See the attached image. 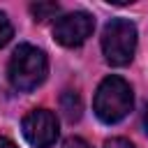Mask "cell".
Returning a JSON list of instances; mask_svg holds the SVG:
<instances>
[{"label":"cell","instance_id":"3957f363","mask_svg":"<svg viewBox=\"0 0 148 148\" xmlns=\"http://www.w3.org/2000/svg\"><path fill=\"white\" fill-rule=\"evenodd\" d=\"M136 25L127 18H111L102 32V51L109 65L123 67L134 58Z\"/></svg>","mask_w":148,"mask_h":148},{"label":"cell","instance_id":"277c9868","mask_svg":"<svg viewBox=\"0 0 148 148\" xmlns=\"http://www.w3.org/2000/svg\"><path fill=\"white\" fill-rule=\"evenodd\" d=\"M95 30V18L86 12H72L65 14L56 21L53 25V37L62 46H81Z\"/></svg>","mask_w":148,"mask_h":148},{"label":"cell","instance_id":"7c38bea8","mask_svg":"<svg viewBox=\"0 0 148 148\" xmlns=\"http://www.w3.org/2000/svg\"><path fill=\"white\" fill-rule=\"evenodd\" d=\"M143 127H146V134H148V106H146V113H143Z\"/></svg>","mask_w":148,"mask_h":148},{"label":"cell","instance_id":"52a82bcc","mask_svg":"<svg viewBox=\"0 0 148 148\" xmlns=\"http://www.w3.org/2000/svg\"><path fill=\"white\" fill-rule=\"evenodd\" d=\"M30 12H32L35 21L44 23V21L53 18V16H56V14L60 12V7H58L56 2H37V5H32V7H30Z\"/></svg>","mask_w":148,"mask_h":148},{"label":"cell","instance_id":"ba28073f","mask_svg":"<svg viewBox=\"0 0 148 148\" xmlns=\"http://www.w3.org/2000/svg\"><path fill=\"white\" fill-rule=\"evenodd\" d=\"M12 35H14V28H12V23H9V18H7V14H2V12H0V49L12 39Z\"/></svg>","mask_w":148,"mask_h":148},{"label":"cell","instance_id":"30bf717a","mask_svg":"<svg viewBox=\"0 0 148 148\" xmlns=\"http://www.w3.org/2000/svg\"><path fill=\"white\" fill-rule=\"evenodd\" d=\"M104 148H134L127 139H120V136H116V139H109L106 143H104Z\"/></svg>","mask_w":148,"mask_h":148},{"label":"cell","instance_id":"5b68a950","mask_svg":"<svg viewBox=\"0 0 148 148\" xmlns=\"http://www.w3.org/2000/svg\"><path fill=\"white\" fill-rule=\"evenodd\" d=\"M21 127H23V136H25L28 143L35 146V148H49V146H53L56 139H58V120H56V116H53L51 111H46V109H35V111H30V113L23 118Z\"/></svg>","mask_w":148,"mask_h":148},{"label":"cell","instance_id":"7a4b0ae2","mask_svg":"<svg viewBox=\"0 0 148 148\" xmlns=\"http://www.w3.org/2000/svg\"><path fill=\"white\" fill-rule=\"evenodd\" d=\"M134 106L132 88L120 76H106L95 92V113L102 123H120Z\"/></svg>","mask_w":148,"mask_h":148},{"label":"cell","instance_id":"8fae6325","mask_svg":"<svg viewBox=\"0 0 148 148\" xmlns=\"http://www.w3.org/2000/svg\"><path fill=\"white\" fill-rule=\"evenodd\" d=\"M0 148H16L9 139H5V136H0Z\"/></svg>","mask_w":148,"mask_h":148},{"label":"cell","instance_id":"9c48e42d","mask_svg":"<svg viewBox=\"0 0 148 148\" xmlns=\"http://www.w3.org/2000/svg\"><path fill=\"white\" fill-rule=\"evenodd\" d=\"M62 148H90V143L83 141L81 136H69V139L62 143Z\"/></svg>","mask_w":148,"mask_h":148},{"label":"cell","instance_id":"6da1fadb","mask_svg":"<svg viewBox=\"0 0 148 148\" xmlns=\"http://www.w3.org/2000/svg\"><path fill=\"white\" fill-rule=\"evenodd\" d=\"M49 72V62L42 49L32 46V44H18L12 53L9 60V83L21 90V92H30L35 90Z\"/></svg>","mask_w":148,"mask_h":148},{"label":"cell","instance_id":"8992f818","mask_svg":"<svg viewBox=\"0 0 148 148\" xmlns=\"http://www.w3.org/2000/svg\"><path fill=\"white\" fill-rule=\"evenodd\" d=\"M81 109H83L81 97H79L74 90H65V92L60 95V111L65 113V118H67L69 123H74V120L81 118Z\"/></svg>","mask_w":148,"mask_h":148}]
</instances>
